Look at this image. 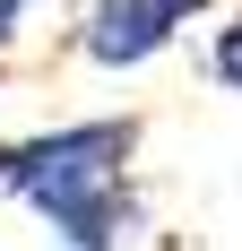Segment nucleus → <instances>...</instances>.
Instances as JSON below:
<instances>
[{
    "label": "nucleus",
    "mask_w": 242,
    "mask_h": 251,
    "mask_svg": "<svg viewBox=\"0 0 242 251\" xmlns=\"http://www.w3.org/2000/svg\"><path fill=\"white\" fill-rule=\"evenodd\" d=\"M147 122L139 113H96V122H61V130H26V139H0V200H44L52 182L78 174H121L139 156Z\"/></svg>",
    "instance_id": "1"
},
{
    "label": "nucleus",
    "mask_w": 242,
    "mask_h": 251,
    "mask_svg": "<svg viewBox=\"0 0 242 251\" xmlns=\"http://www.w3.org/2000/svg\"><path fill=\"white\" fill-rule=\"evenodd\" d=\"M225 0H78L70 52L87 70H147L156 52L182 44V26L217 18Z\"/></svg>",
    "instance_id": "2"
},
{
    "label": "nucleus",
    "mask_w": 242,
    "mask_h": 251,
    "mask_svg": "<svg viewBox=\"0 0 242 251\" xmlns=\"http://www.w3.org/2000/svg\"><path fill=\"white\" fill-rule=\"evenodd\" d=\"M26 208L52 226V251H130L139 226H147V200H139V182H130V165L121 174L52 182L44 200H26Z\"/></svg>",
    "instance_id": "3"
},
{
    "label": "nucleus",
    "mask_w": 242,
    "mask_h": 251,
    "mask_svg": "<svg viewBox=\"0 0 242 251\" xmlns=\"http://www.w3.org/2000/svg\"><path fill=\"white\" fill-rule=\"evenodd\" d=\"M208 78L242 96V0H225V26L208 35Z\"/></svg>",
    "instance_id": "4"
},
{
    "label": "nucleus",
    "mask_w": 242,
    "mask_h": 251,
    "mask_svg": "<svg viewBox=\"0 0 242 251\" xmlns=\"http://www.w3.org/2000/svg\"><path fill=\"white\" fill-rule=\"evenodd\" d=\"M18 26H26V0H0V52L18 44Z\"/></svg>",
    "instance_id": "5"
}]
</instances>
